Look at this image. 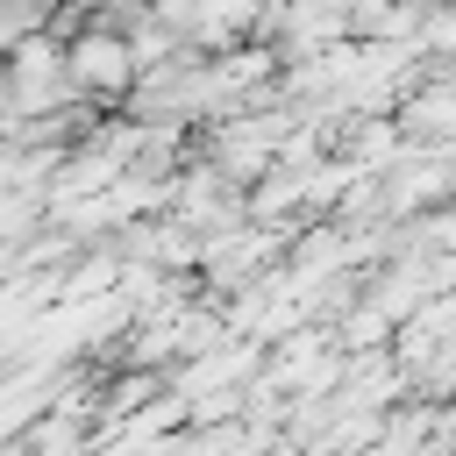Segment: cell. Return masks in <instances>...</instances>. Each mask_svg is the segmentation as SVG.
Returning <instances> with one entry per match:
<instances>
[{
    "instance_id": "obj_1",
    "label": "cell",
    "mask_w": 456,
    "mask_h": 456,
    "mask_svg": "<svg viewBox=\"0 0 456 456\" xmlns=\"http://www.w3.org/2000/svg\"><path fill=\"white\" fill-rule=\"evenodd\" d=\"M71 71H78L86 86H107V78L121 86V71H128V64H121V43H100V36H93V43H78V57H71Z\"/></svg>"
}]
</instances>
